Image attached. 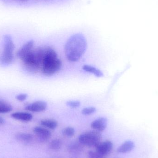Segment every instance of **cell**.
<instances>
[{"label":"cell","instance_id":"10","mask_svg":"<svg viewBox=\"0 0 158 158\" xmlns=\"http://www.w3.org/2000/svg\"><path fill=\"white\" fill-rule=\"evenodd\" d=\"M107 119L104 117H100L92 122L91 127L94 131L102 132L106 129L107 126Z\"/></svg>","mask_w":158,"mask_h":158},{"label":"cell","instance_id":"19","mask_svg":"<svg viewBox=\"0 0 158 158\" xmlns=\"http://www.w3.org/2000/svg\"><path fill=\"white\" fill-rule=\"evenodd\" d=\"M75 130L72 127H68L64 128L62 131V134L64 136L68 138L73 137L75 134Z\"/></svg>","mask_w":158,"mask_h":158},{"label":"cell","instance_id":"18","mask_svg":"<svg viewBox=\"0 0 158 158\" xmlns=\"http://www.w3.org/2000/svg\"><path fill=\"white\" fill-rule=\"evenodd\" d=\"M81 144L80 143H72L69 146L68 149L72 153H77L82 151Z\"/></svg>","mask_w":158,"mask_h":158},{"label":"cell","instance_id":"8","mask_svg":"<svg viewBox=\"0 0 158 158\" xmlns=\"http://www.w3.org/2000/svg\"><path fill=\"white\" fill-rule=\"evenodd\" d=\"M95 148L97 152L105 156L111 152L113 148V144L110 141L100 142L95 147Z\"/></svg>","mask_w":158,"mask_h":158},{"label":"cell","instance_id":"22","mask_svg":"<svg viewBox=\"0 0 158 158\" xmlns=\"http://www.w3.org/2000/svg\"><path fill=\"white\" fill-rule=\"evenodd\" d=\"M89 158H104L105 156H102L96 151H90L88 152Z\"/></svg>","mask_w":158,"mask_h":158},{"label":"cell","instance_id":"14","mask_svg":"<svg viewBox=\"0 0 158 158\" xmlns=\"http://www.w3.org/2000/svg\"><path fill=\"white\" fill-rule=\"evenodd\" d=\"M82 68L83 70H84L85 72L92 73L98 77H101L104 76V74L101 70L98 69L94 67L93 66L85 65L82 66Z\"/></svg>","mask_w":158,"mask_h":158},{"label":"cell","instance_id":"12","mask_svg":"<svg viewBox=\"0 0 158 158\" xmlns=\"http://www.w3.org/2000/svg\"><path fill=\"white\" fill-rule=\"evenodd\" d=\"M135 147V144L131 141H127L119 147L117 152L120 154H126L133 150Z\"/></svg>","mask_w":158,"mask_h":158},{"label":"cell","instance_id":"4","mask_svg":"<svg viewBox=\"0 0 158 158\" xmlns=\"http://www.w3.org/2000/svg\"><path fill=\"white\" fill-rule=\"evenodd\" d=\"M15 44L12 37L5 35L3 37V48L1 56V63L5 65L10 64L14 59Z\"/></svg>","mask_w":158,"mask_h":158},{"label":"cell","instance_id":"13","mask_svg":"<svg viewBox=\"0 0 158 158\" xmlns=\"http://www.w3.org/2000/svg\"><path fill=\"white\" fill-rule=\"evenodd\" d=\"M15 137L19 142L24 144L30 143L33 139V135L27 133H18L16 135Z\"/></svg>","mask_w":158,"mask_h":158},{"label":"cell","instance_id":"17","mask_svg":"<svg viewBox=\"0 0 158 158\" xmlns=\"http://www.w3.org/2000/svg\"><path fill=\"white\" fill-rule=\"evenodd\" d=\"M13 110V107L11 104L0 99V113H9Z\"/></svg>","mask_w":158,"mask_h":158},{"label":"cell","instance_id":"23","mask_svg":"<svg viewBox=\"0 0 158 158\" xmlns=\"http://www.w3.org/2000/svg\"><path fill=\"white\" fill-rule=\"evenodd\" d=\"M28 95L27 94H20L16 96L15 98L18 101L23 102L27 98Z\"/></svg>","mask_w":158,"mask_h":158},{"label":"cell","instance_id":"2","mask_svg":"<svg viewBox=\"0 0 158 158\" xmlns=\"http://www.w3.org/2000/svg\"><path fill=\"white\" fill-rule=\"evenodd\" d=\"M62 63L58 57L57 53L52 47H43V55L41 69L44 75L51 76L59 71Z\"/></svg>","mask_w":158,"mask_h":158},{"label":"cell","instance_id":"1","mask_svg":"<svg viewBox=\"0 0 158 158\" xmlns=\"http://www.w3.org/2000/svg\"><path fill=\"white\" fill-rule=\"evenodd\" d=\"M87 47V42L85 36L77 33L68 40L65 45L66 57L71 62H77L84 54Z\"/></svg>","mask_w":158,"mask_h":158},{"label":"cell","instance_id":"6","mask_svg":"<svg viewBox=\"0 0 158 158\" xmlns=\"http://www.w3.org/2000/svg\"><path fill=\"white\" fill-rule=\"evenodd\" d=\"M47 107V104L44 101H37L27 105L25 109L33 112H40L44 111Z\"/></svg>","mask_w":158,"mask_h":158},{"label":"cell","instance_id":"20","mask_svg":"<svg viewBox=\"0 0 158 158\" xmlns=\"http://www.w3.org/2000/svg\"><path fill=\"white\" fill-rule=\"evenodd\" d=\"M96 111V109L94 107H89L84 108L82 110L81 113L84 115H90Z\"/></svg>","mask_w":158,"mask_h":158},{"label":"cell","instance_id":"5","mask_svg":"<svg viewBox=\"0 0 158 158\" xmlns=\"http://www.w3.org/2000/svg\"><path fill=\"white\" fill-rule=\"evenodd\" d=\"M102 140V135L97 131H89L82 134L78 137V141L83 145L88 147H95Z\"/></svg>","mask_w":158,"mask_h":158},{"label":"cell","instance_id":"16","mask_svg":"<svg viewBox=\"0 0 158 158\" xmlns=\"http://www.w3.org/2000/svg\"><path fill=\"white\" fill-rule=\"evenodd\" d=\"M63 143L59 139H55L52 140L49 143V148L54 151H58L62 148Z\"/></svg>","mask_w":158,"mask_h":158},{"label":"cell","instance_id":"25","mask_svg":"<svg viewBox=\"0 0 158 158\" xmlns=\"http://www.w3.org/2000/svg\"><path fill=\"white\" fill-rule=\"evenodd\" d=\"M19 1H27V0H19Z\"/></svg>","mask_w":158,"mask_h":158},{"label":"cell","instance_id":"21","mask_svg":"<svg viewBox=\"0 0 158 158\" xmlns=\"http://www.w3.org/2000/svg\"><path fill=\"white\" fill-rule=\"evenodd\" d=\"M67 106L70 107L72 108H77L80 106L81 105L79 101H75V100H71V101H67L66 103Z\"/></svg>","mask_w":158,"mask_h":158},{"label":"cell","instance_id":"3","mask_svg":"<svg viewBox=\"0 0 158 158\" xmlns=\"http://www.w3.org/2000/svg\"><path fill=\"white\" fill-rule=\"evenodd\" d=\"M43 55V47L33 49L21 60L28 71L37 72L41 69Z\"/></svg>","mask_w":158,"mask_h":158},{"label":"cell","instance_id":"9","mask_svg":"<svg viewBox=\"0 0 158 158\" xmlns=\"http://www.w3.org/2000/svg\"><path fill=\"white\" fill-rule=\"evenodd\" d=\"M33 131L35 135L42 141H48L52 136L51 131L44 127L37 126L34 128Z\"/></svg>","mask_w":158,"mask_h":158},{"label":"cell","instance_id":"11","mask_svg":"<svg viewBox=\"0 0 158 158\" xmlns=\"http://www.w3.org/2000/svg\"><path fill=\"white\" fill-rule=\"evenodd\" d=\"M11 117L14 119L24 122H28L33 118V116L31 113L24 111H16L12 113Z\"/></svg>","mask_w":158,"mask_h":158},{"label":"cell","instance_id":"24","mask_svg":"<svg viewBox=\"0 0 158 158\" xmlns=\"http://www.w3.org/2000/svg\"><path fill=\"white\" fill-rule=\"evenodd\" d=\"M5 123V120L2 117L0 116V125L4 124Z\"/></svg>","mask_w":158,"mask_h":158},{"label":"cell","instance_id":"7","mask_svg":"<svg viewBox=\"0 0 158 158\" xmlns=\"http://www.w3.org/2000/svg\"><path fill=\"white\" fill-rule=\"evenodd\" d=\"M34 41L30 40L23 44L17 52L16 55L20 60H22L34 48Z\"/></svg>","mask_w":158,"mask_h":158},{"label":"cell","instance_id":"15","mask_svg":"<svg viewBox=\"0 0 158 158\" xmlns=\"http://www.w3.org/2000/svg\"><path fill=\"white\" fill-rule=\"evenodd\" d=\"M40 124L45 128L51 130H55L58 126V123L54 119H46L42 120L40 121Z\"/></svg>","mask_w":158,"mask_h":158}]
</instances>
